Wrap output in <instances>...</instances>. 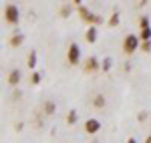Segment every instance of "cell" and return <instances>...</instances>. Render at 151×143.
<instances>
[{"label":"cell","instance_id":"obj_2","mask_svg":"<svg viewBox=\"0 0 151 143\" xmlns=\"http://www.w3.org/2000/svg\"><path fill=\"white\" fill-rule=\"evenodd\" d=\"M137 48H141L139 34H127L123 38V52L125 55H135Z\"/></svg>","mask_w":151,"mask_h":143},{"label":"cell","instance_id":"obj_23","mask_svg":"<svg viewBox=\"0 0 151 143\" xmlns=\"http://www.w3.org/2000/svg\"><path fill=\"white\" fill-rule=\"evenodd\" d=\"M145 143H151V135H147V137H145Z\"/></svg>","mask_w":151,"mask_h":143},{"label":"cell","instance_id":"obj_8","mask_svg":"<svg viewBox=\"0 0 151 143\" xmlns=\"http://www.w3.org/2000/svg\"><path fill=\"white\" fill-rule=\"evenodd\" d=\"M22 42H24V34H22V32H14V34H12L10 38H8V45H10L12 48L20 47Z\"/></svg>","mask_w":151,"mask_h":143},{"label":"cell","instance_id":"obj_18","mask_svg":"<svg viewBox=\"0 0 151 143\" xmlns=\"http://www.w3.org/2000/svg\"><path fill=\"white\" fill-rule=\"evenodd\" d=\"M139 40H141V42H149V40H151V28L139 30Z\"/></svg>","mask_w":151,"mask_h":143},{"label":"cell","instance_id":"obj_10","mask_svg":"<svg viewBox=\"0 0 151 143\" xmlns=\"http://www.w3.org/2000/svg\"><path fill=\"white\" fill-rule=\"evenodd\" d=\"M105 105H107V99H105L103 93H97V95L93 97V107L95 109H103Z\"/></svg>","mask_w":151,"mask_h":143},{"label":"cell","instance_id":"obj_12","mask_svg":"<svg viewBox=\"0 0 151 143\" xmlns=\"http://www.w3.org/2000/svg\"><path fill=\"white\" fill-rule=\"evenodd\" d=\"M77 121H79V113H77V109H70L69 113H67V125H70V127H73Z\"/></svg>","mask_w":151,"mask_h":143},{"label":"cell","instance_id":"obj_17","mask_svg":"<svg viewBox=\"0 0 151 143\" xmlns=\"http://www.w3.org/2000/svg\"><path fill=\"white\" fill-rule=\"evenodd\" d=\"M26 67H28V69H35V67H36V50H30V52H28Z\"/></svg>","mask_w":151,"mask_h":143},{"label":"cell","instance_id":"obj_1","mask_svg":"<svg viewBox=\"0 0 151 143\" xmlns=\"http://www.w3.org/2000/svg\"><path fill=\"white\" fill-rule=\"evenodd\" d=\"M77 12H79L81 20H83V22H87L89 26H99V24H103V22H105L103 16L95 14V12H93V10H89L87 6H79V8H77Z\"/></svg>","mask_w":151,"mask_h":143},{"label":"cell","instance_id":"obj_16","mask_svg":"<svg viewBox=\"0 0 151 143\" xmlns=\"http://www.w3.org/2000/svg\"><path fill=\"white\" fill-rule=\"evenodd\" d=\"M139 28L141 30H145V28H151V20L147 14H141L139 16Z\"/></svg>","mask_w":151,"mask_h":143},{"label":"cell","instance_id":"obj_20","mask_svg":"<svg viewBox=\"0 0 151 143\" xmlns=\"http://www.w3.org/2000/svg\"><path fill=\"white\" fill-rule=\"evenodd\" d=\"M141 50L143 52H151V40L149 42H141Z\"/></svg>","mask_w":151,"mask_h":143},{"label":"cell","instance_id":"obj_3","mask_svg":"<svg viewBox=\"0 0 151 143\" xmlns=\"http://www.w3.org/2000/svg\"><path fill=\"white\" fill-rule=\"evenodd\" d=\"M4 20L8 24H18L20 22V10L16 4H4Z\"/></svg>","mask_w":151,"mask_h":143},{"label":"cell","instance_id":"obj_5","mask_svg":"<svg viewBox=\"0 0 151 143\" xmlns=\"http://www.w3.org/2000/svg\"><path fill=\"white\" fill-rule=\"evenodd\" d=\"M83 69H85V73H89V75H93V73H97L99 69H101V63H99V59H97V57H89V59L85 60V65H83Z\"/></svg>","mask_w":151,"mask_h":143},{"label":"cell","instance_id":"obj_14","mask_svg":"<svg viewBox=\"0 0 151 143\" xmlns=\"http://www.w3.org/2000/svg\"><path fill=\"white\" fill-rule=\"evenodd\" d=\"M111 69H113V59H111V57H105V59L101 60V71L109 73Z\"/></svg>","mask_w":151,"mask_h":143},{"label":"cell","instance_id":"obj_6","mask_svg":"<svg viewBox=\"0 0 151 143\" xmlns=\"http://www.w3.org/2000/svg\"><path fill=\"white\" fill-rule=\"evenodd\" d=\"M85 131L89 135H95V133L101 131V121L99 119H87L85 121Z\"/></svg>","mask_w":151,"mask_h":143},{"label":"cell","instance_id":"obj_7","mask_svg":"<svg viewBox=\"0 0 151 143\" xmlns=\"http://www.w3.org/2000/svg\"><path fill=\"white\" fill-rule=\"evenodd\" d=\"M20 79H22V73H20V69H12L10 73H8V87H16V85L20 83Z\"/></svg>","mask_w":151,"mask_h":143},{"label":"cell","instance_id":"obj_22","mask_svg":"<svg viewBox=\"0 0 151 143\" xmlns=\"http://www.w3.org/2000/svg\"><path fill=\"white\" fill-rule=\"evenodd\" d=\"M127 143H137V139H133V137H129V139H127Z\"/></svg>","mask_w":151,"mask_h":143},{"label":"cell","instance_id":"obj_13","mask_svg":"<svg viewBox=\"0 0 151 143\" xmlns=\"http://www.w3.org/2000/svg\"><path fill=\"white\" fill-rule=\"evenodd\" d=\"M42 111H45L47 115H52V113L57 111V103H55V101H45V105H42Z\"/></svg>","mask_w":151,"mask_h":143},{"label":"cell","instance_id":"obj_21","mask_svg":"<svg viewBox=\"0 0 151 143\" xmlns=\"http://www.w3.org/2000/svg\"><path fill=\"white\" fill-rule=\"evenodd\" d=\"M145 117H147V111H141V113H139V117H137V119H139V121H145Z\"/></svg>","mask_w":151,"mask_h":143},{"label":"cell","instance_id":"obj_4","mask_svg":"<svg viewBox=\"0 0 151 143\" xmlns=\"http://www.w3.org/2000/svg\"><path fill=\"white\" fill-rule=\"evenodd\" d=\"M67 63L73 65V67L81 63V47L77 42H70L69 48H67Z\"/></svg>","mask_w":151,"mask_h":143},{"label":"cell","instance_id":"obj_11","mask_svg":"<svg viewBox=\"0 0 151 143\" xmlns=\"http://www.w3.org/2000/svg\"><path fill=\"white\" fill-rule=\"evenodd\" d=\"M119 22H121V12H119V10H113L111 18L107 20V24H109L111 28H115V26H119Z\"/></svg>","mask_w":151,"mask_h":143},{"label":"cell","instance_id":"obj_15","mask_svg":"<svg viewBox=\"0 0 151 143\" xmlns=\"http://www.w3.org/2000/svg\"><path fill=\"white\" fill-rule=\"evenodd\" d=\"M73 10H75V4H65V6L60 8V12H58V14H60L63 18H69L70 14H73Z\"/></svg>","mask_w":151,"mask_h":143},{"label":"cell","instance_id":"obj_19","mask_svg":"<svg viewBox=\"0 0 151 143\" xmlns=\"http://www.w3.org/2000/svg\"><path fill=\"white\" fill-rule=\"evenodd\" d=\"M40 81H42V73H38V71L32 73V77H30V83H32V85H38Z\"/></svg>","mask_w":151,"mask_h":143},{"label":"cell","instance_id":"obj_9","mask_svg":"<svg viewBox=\"0 0 151 143\" xmlns=\"http://www.w3.org/2000/svg\"><path fill=\"white\" fill-rule=\"evenodd\" d=\"M85 38H87L89 45H95L97 42V26H89L87 32H85Z\"/></svg>","mask_w":151,"mask_h":143}]
</instances>
